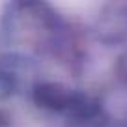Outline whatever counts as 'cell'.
I'll return each instance as SVG.
<instances>
[{
  "label": "cell",
  "mask_w": 127,
  "mask_h": 127,
  "mask_svg": "<svg viewBox=\"0 0 127 127\" xmlns=\"http://www.w3.org/2000/svg\"><path fill=\"white\" fill-rule=\"evenodd\" d=\"M2 34L11 54L28 60L26 54L36 52L64 60L71 39L69 24L51 4L17 2L8 4L2 15Z\"/></svg>",
  "instance_id": "obj_1"
},
{
  "label": "cell",
  "mask_w": 127,
  "mask_h": 127,
  "mask_svg": "<svg viewBox=\"0 0 127 127\" xmlns=\"http://www.w3.org/2000/svg\"><path fill=\"white\" fill-rule=\"evenodd\" d=\"M28 97L41 112L79 125L94 122L101 112V103L95 97L58 79L39 77L32 80Z\"/></svg>",
  "instance_id": "obj_2"
}]
</instances>
